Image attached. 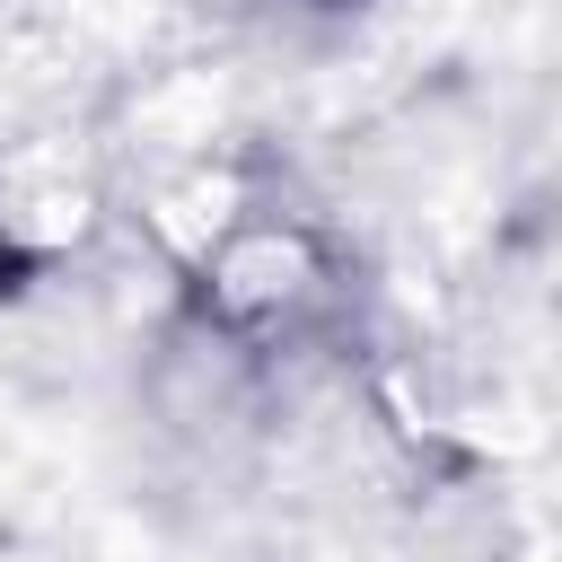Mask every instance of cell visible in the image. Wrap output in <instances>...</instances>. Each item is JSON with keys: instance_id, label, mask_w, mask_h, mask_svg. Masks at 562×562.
<instances>
[{"instance_id": "cell-1", "label": "cell", "mask_w": 562, "mask_h": 562, "mask_svg": "<svg viewBox=\"0 0 562 562\" xmlns=\"http://www.w3.org/2000/svg\"><path fill=\"white\" fill-rule=\"evenodd\" d=\"M334 307H342V263H334V246L299 211L246 202L193 255V316L220 325V334H237L246 351L307 342Z\"/></svg>"}, {"instance_id": "cell-2", "label": "cell", "mask_w": 562, "mask_h": 562, "mask_svg": "<svg viewBox=\"0 0 562 562\" xmlns=\"http://www.w3.org/2000/svg\"><path fill=\"white\" fill-rule=\"evenodd\" d=\"M35 272V255H26V237H18V220H9V202H0V290H18Z\"/></svg>"}]
</instances>
